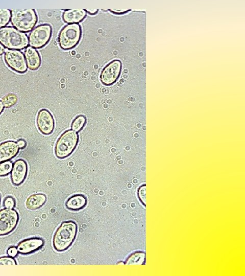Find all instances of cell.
<instances>
[{
	"label": "cell",
	"instance_id": "obj_7",
	"mask_svg": "<svg viewBox=\"0 0 245 276\" xmlns=\"http://www.w3.org/2000/svg\"><path fill=\"white\" fill-rule=\"evenodd\" d=\"M19 216L13 209L4 208L0 210V236L7 235L17 226Z\"/></svg>",
	"mask_w": 245,
	"mask_h": 276
},
{
	"label": "cell",
	"instance_id": "obj_32",
	"mask_svg": "<svg viewBox=\"0 0 245 276\" xmlns=\"http://www.w3.org/2000/svg\"><path fill=\"white\" fill-rule=\"evenodd\" d=\"M0 201H1V197H0Z\"/></svg>",
	"mask_w": 245,
	"mask_h": 276
},
{
	"label": "cell",
	"instance_id": "obj_3",
	"mask_svg": "<svg viewBox=\"0 0 245 276\" xmlns=\"http://www.w3.org/2000/svg\"><path fill=\"white\" fill-rule=\"evenodd\" d=\"M11 22L17 30L24 33L33 30L38 21L35 10L13 9L11 11Z\"/></svg>",
	"mask_w": 245,
	"mask_h": 276
},
{
	"label": "cell",
	"instance_id": "obj_4",
	"mask_svg": "<svg viewBox=\"0 0 245 276\" xmlns=\"http://www.w3.org/2000/svg\"><path fill=\"white\" fill-rule=\"evenodd\" d=\"M79 142L78 134L72 130L64 132L58 138L55 146L56 156L63 159L70 155L76 149Z\"/></svg>",
	"mask_w": 245,
	"mask_h": 276
},
{
	"label": "cell",
	"instance_id": "obj_16",
	"mask_svg": "<svg viewBox=\"0 0 245 276\" xmlns=\"http://www.w3.org/2000/svg\"><path fill=\"white\" fill-rule=\"evenodd\" d=\"M87 204V198L82 194H76L69 197L66 201V207L71 211H79Z\"/></svg>",
	"mask_w": 245,
	"mask_h": 276
},
{
	"label": "cell",
	"instance_id": "obj_26",
	"mask_svg": "<svg viewBox=\"0 0 245 276\" xmlns=\"http://www.w3.org/2000/svg\"><path fill=\"white\" fill-rule=\"evenodd\" d=\"M18 253L17 247L15 246H11L7 250L8 255L11 257H14Z\"/></svg>",
	"mask_w": 245,
	"mask_h": 276
},
{
	"label": "cell",
	"instance_id": "obj_8",
	"mask_svg": "<svg viewBox=\"0 0 245 276\" xmlns=\"http://www.w3.org/2000/svg\"><path fill=\"white\" fill-rule=\"evenodd\" d=\"M4 59L6 64L13 71L23 74L28 67L23 54L19 50L5 49Z\"/></svg>",
	"mask_w": 245,
	"mask_h": 276
},
{
	"label": "cell",
	"instance_id": "obj_23",
	"mask_svg": "<svg viewBox=\"0 0 245 276\" xmlns=\"http://www.w3.org/2000/svg\"><path fill=\"white\" fill-rule=\"evenodd\" d=\"M16 264L17 262L13 257L10 256L0 257V265H14Z\"/></svg>",
	"mask_w": 245,
	"mask_h": 276
},
{
	"label": "cell",
	"instance_id": "obj_13",
	"mask_svg": "<svg viewBox=\"0 0 245 276\" xmlns=\"http://www.w3.org/2000/svg\"><path fill=\"white\" fill-rule=\"evenodd\" d=\"M19 148L16 142L7 141L0 143V163L9 161L19 153Z\"/></svg>",
	"mask_w": 245,
	"mask_h": 276
},
{
	"label": "cell",
	"instance_id": "obj_31",
	"mask_svg": "<svg viewBox=\"0 0 245 276\" xmlns=\"http://www.w3.org/2000/svg\"><path fill=\"white\" fill-rule=\"evenodd\" d=\"M4 110V106L1 100H0V115L3 112Z\"/></svg>",
	"mask_w": 245,
	"mask_h": 276
},
{
	"label": "cell",
	"instance_id": "obj_12",
	"mask_svg": "<svg viewBox=\"0 0 245 276\" xmlns=\"http://www.w3.org/2000/svg\"><path fill=\"white\" fill-rule=\"evenodd\" d=\"M44 243V240L40 238H28L23 240L18 244L17 249L19 254H29L40 249Z\"/></svg>",
	"mask_w": 245,
	"mask_h": 276
},
{
	"label": "cell",
	"instance_id": "obj_17",
	"mask_svg": "<svg viewBox=\"0 0 245 276\" xmlns=\"http://www.w3.org/2000/svg\"><path fill=\"white\" fill-rule=\"evenodd\" d=\"M46 201L45 195L37 193L30 195L26 200V206L30 210H35L43 206Z\"/></svg>",
	"mask_w": 245,
	"mask_h": 276
},
{
	"label": "cell",
	"instance_id": "obj_28",
	"mask_svg": "<svg viewBox=\"0 0 245 276\" xmlns=\"http://www.w3.org/2000/svg\"><path fill=\"white\" fill-rule=\"evenodd\" d=\"M111 12L116 14H122L127 12L130 11V10H114V9H109Z\"/></svg>",
	"mask_w": 245,
	"mask_h": 276
},
{
	"label": "cell",
	"instance_id": "obj_6",
	"mask_svg": "<svg viewBox=\"0 0 245 276\" xmlns=\"http://www.w3.org/2000/svg\"><path fill=\"white\" fill-rule=\"evenodd\" d=\"M52 34V27L47 24L40 25L32 30L29 35V43L31 47L40 49L50 41Z\"/></svg>",
	"mask_w": 245,
	"mask_h": 276
},
{
	"label": "cell",
	"instance_id": "obj_24",
	"mask_svg": "<svg viewBox=\"0 0 245 276\" xmlns=\"http://www.w3.org/2000/svg\"><path fill=\"white\" fill-rule=\"evenodd\" d=\"M3 203L5 208L13 209L15 206L16 202L13 197L8 196L4 199Z\"/></svg>",
	"mask_w": 245,
	"mask_h": 276
},
{
	"label": "cell",
	"instance_id": "obj_10",
	"mask_svg": "<svg viewBox=\"0 0 245 276\" xmlns=\"http://www.w3.org/2000/svg\"><path fill=\"white\" fill-rule=\"evenodd\" d=\"M36 124L39 131L42 134H51L55 128V121L53 115L46 109H40L37 116Z\"/></svg>",
	"mask_w": 245,
	"mask_h": 276
},
{
	"label": "cell",
	"instance_id": "obj_25",
	"mask_svg": "<svg viewBox=\"0 0 245 276\" xmlns=\"http://www.w3.org/2000/svg\"><path fill=\"white\" fill-rule=\"evenodd\" d=\"M146 186L143 185L140 186L138 190V196L142 203L145 205L146 203Z\"/></svg>",
	"mask_w": 245,
	"mask_h": 276
},
{
	"label": "cell",
	"instance_id": "obj_19",
	"mask_svg": "<svg viewBox=\"0 0 245 276\" xmlns=\"http://www.w3.org/2000/svg\"><path fill=\"white\" fill-rule=\"evenodd\" d=\"M18 101L17 95L14 93H9L4 96L2 99V102L4 107L10 108L14 106Z\"/></svg>",
	"mask_w": 245,
	"mask_h": 276
},
{
	"label": "cell",
	"instance_id": "obj_14",
	"mask_svg": "<svg viewBox=\"0 0 245 276\" xmlns=\"http://www.w3.org/2000/svg\"><path fill=\"white\" fill-rule=\"evenodd\" d=\"M24 54L27 67L32 71L38 69L41 63L38 52L35 49L28 47L25 49Z\"/></svg>",
	"mask_w": 245,
	"mask_h": 276
},
{
	"label": "cell",
	"instance_id": "obj_27",
	"mask_svg": "<svg viewBox=\"0 0 245 276\" xmlns=\"http://www.w3.org/2000/svg\"><path fill=\"white\" fill-rule=\"evenodd\" d=\"M17 145L19 149H23L27 146V143L25 140L23 139H19L17 141Z\"/></svg>",
	"mask_w": 245,
	"mask_h": 276
},
{
	"label": "cell",
	"instance_id": "obj_9",
	"mask_svg": "<svg viewBox=\"0 0 245 276\" xmlns=\"http://www.w3.org/2000/svg\"><path fill=\"white\" fill-rule=\"evenodd\" d=\"M121 63L119 60H114L108 63L100 74L101 82L105 85H111L118 79L121 72Z\"/></svg>",
	"mask_w": 245,
	"mask_h": 276
},
{
	"label": "cell",
	"instance_id": "obj_5",
	"mask_svg": "<svg viewBox=\"0 0 245 276\" xmlns=\"http://www.w3.org/2000/svg\"><path fill=\"white\" fill-rule=\"evenodd\" d=\"M81 35L82 30L79 24L66 25L60 31L58 36L60 48L64 50L74 48L79 42Z\"/></svg>",
	"mask_w": 245,
	"mask_h": 276
},
{
	"label": "cell",
	"instance_id": "obj_21",
	"mask_svg": "<svg viewBox=\"0 0 245 276\" xmlns=\"http://www.w3.org/2000/svg\"><path fill=\"white\" fill-rule=\"evenodd\" d=\"M11 11L7 9H0V29L5 27L10 22Z\"/></svg>",
	"mask_w": 245,
	"mask_h": 276
},
{
	"label": "cell",
	"instance_id": "obj_22",
	"mask_svg": "<svg viewBox=\"0 0 245 276\" xmlns=\"http://www.w3.org/2000/svg\"><path fill=\"white\" fill-rule=\"evenodd\" d=\"M12 163L9 161L0 163V177L7 176L11 173L12 168Z\"/></svg>",
	"mask_w": 245,
	"mask_h": 276
},
{
	"label": "cell",
	"instance_id": "obj_20",
	"mask_svg": "<svg viewBox=\"0 0 245 276\" xmlns=\"http://www.w3.org/2000/svg\"><path fill=\"white\" fill-rule=\"evenodd\" d=\"M86 123V118L83 115L77 116L72 122L71 129L76 132L80 131Z\"/></svg>",
	"mask_w": 245,
	"mask_h": 276
},
{
	"label": "cell",
	"instance_id": "obj_15",
	"mask_svg": "<svg viewBox=\"0 0 245 276\" xmlns=\"http://www.w3.org/2000/svg\"><path fill=\"white\" fill-rule=\"evenodd\" d=\"M86 16L85 9L65 10L62 15V18L66 23L78 24L82 21Z\"/></svg>",
	"mask_w": 245,
	"mask_h": 276
},
{
	"label": "cell",
	"instance_id": "obj_11",
	"mask_svg": "<svg viewBox=\"0 0 245 276\" xmlns=\"http://www.w3.org/2000/svg\"><path fill=\"white\" fill-rule=\"evenodd\" d=\"M28 164L26 160L20 158L13 164L11 171V179L15 186H19L25 180L28 174Z\"/></svg>",
	"mask_w": 245,
	"mask_h": 276
},
{
	"label": "cell",
	"instance_id": "obj_29",
	"mask_svg": "<svg viewBox=\"0 0 245 276\" xmlns=\"http://www.w3.org/2000/svg\"><path fill=\"white\" fill-rule=\"evenodd\" d=\"M85 11L86 12H87L90 15H95L98 12L97 9H94V10L87 9V10H85Z\"/></svg>",
	"mask_w": 245,
	"mask_h": 276
},
{
	"label": "cell",
	"instance_id": "obj_30",
	"mask_svg": "<svg viewBox=\"0 0 245 276\" xmlns=\"http://www.w3.org/2000/svg\"><path fill=\"white\" fill-rule=\"evenodd\" d=\"M5 50V47L0 43V56L4 53Z\"/></svg>",
	"mask_w": 245,
	"mask_h": 276
},
{
	"label": "cell",
	"instance_id": "obj_2",
	"mask_svg": "<svg viewBox=\"0 0 245 276\" xmlns=\"http://www.w3.org/2000/svg\"><path fill=\"white\" fill-rule=\"evenodd\" d=\"M0 43L7 49L21 50L29 44L27 35L12 27L0 29Z\"/></svg>",
	"mask_w": 245,
	"mask_h": 276
},
{
	"label": "cell",
	"instance_id": "obj_18",
	"mask_svg": "<svg viewBox=\"0 0 245 276\" xmlns=\"http://www.w3.org/2000/svg\"><path fill=\"white\" fill-rule=\"evenodd\" d=\"M145 254L142 252H136L131 255L125 263L127 265L142 264L145 260Z\"/></svg>",
	"mask_w": 245,
	"mask_h": 276
},
{
	"label": "cell",
	"instance_id": "obj_1",
	"mask_svg": "<svg viewBox=\"0 0 245 276\" xmlns=\"http://www.w3.org/2000/svg\"><path fill=\"white\" fill-rule=\"evenodd\" d=\"M77 233V225L72 221L62 222L56 231L53 237V244L58 251L66 250L75 239Z\"/></svg>",
	"mask_w": 245,
	"mask_h": 276
}]
</instances>
